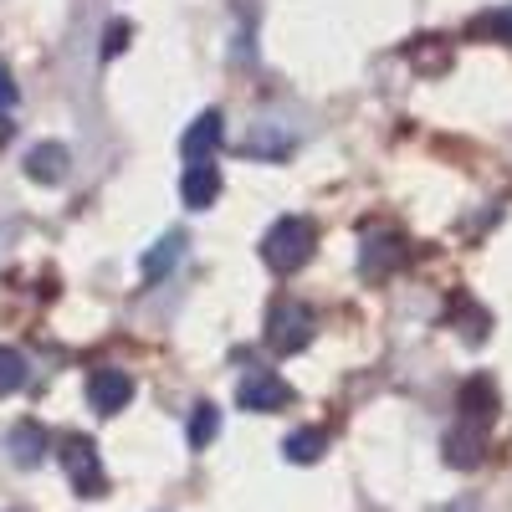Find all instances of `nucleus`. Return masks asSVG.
Masks as SVG:
<instances>
[{
    "instance_id": "obj_1",
    "label": "nucleus",
    "mask_w": 512,
    "mask_h": 512,
    "mask_svg": "<svg viewBox=\"0 0 512 512\" xmlns=\"http://www.w3.org/2000/svg\"><path fill=\"white\" fill-rule=\"evenodd\" d=\"M313 246H318V231H313L308 216H282V221H272L267 236H262V262L287 277V272H297V267H308Z\"/></svg>"
},
{
    "instance_id": "obj_2",
    "label": "nucleus",
    "mask_w": 512,
    "mask_h": 512,
    "mask_svg": "<svg viewBox=\"0 0 512 512\" xmlns=\"http://www.w3.org/2000/svg\"><path fill=\"white\" fill-rule=\"evenodd\" d=\"M308 338H313V313L297 297H277L267 308V344L277 354H297V349H308Z\"/></svg>"
},
{
    "instance_id": "obj_3",
    "label": "nucleus",
    "mask_w": 512,
    "mask_h": 512,
    "mask_svg": "<svg viewBox=\"0 0 512 512\" xmlns=\"http://www.w3.org/2000/svg\"><path fill=\"white\" fill-rule=\"evenodd\" d=\"M236 405L251 410V415H272L282 405H292V384L272 369H251L241 384H236Z\"/></svg>"
},
{
    "instance_id": "obj_4",
    "label": "nucleus",
    "mask_w": 512,
    "mask_h": 512,
    "mask_svg": "<svg viewBox=\"0 0 512 512\" xmlns=\"http://www.w3.org/2000/svg\"><path fill=\"white\" fill-rule=\"evenodd\" d=\"M62 466H67V477L82 497H103L108 477H103V461H98V446L93 441H82V436H67L62 441Z\"/></svg>"
},
{
    "instance_id": "obj_5",
    "label": "nucleus",
    "mask_w": 512,
    "mask_h": 512,
    "mask_svg": "<svg viewBox=\"0 0 512 512\" xmlns=\"http://www.w3.org/2000/svg\"><path fill=\"white\" fill-rule=\"evenodd\" d=\"M221 134H226V118L210 108V113H200V118L185 128L180 154H185L190 164H210V159H216V149H221Z\"/></svg>"
},
{
    "instance_id": "obj_6",
    "label": "nucleus",
    "mask_w": 512,
    "mask_h": 512,
    "mask_svg": "<svg viewBox=\"0 0 512 512\" xmlns=\"http://www.w3.org/2000/svg\"><path fill=\"white\" fill-rule=\"evenodd\" d=\"M88 400H93V410L118 415L128 400H134V379H128L123 369H93V379H88Z\"/></svg>"
},
{
    "instance_id": "obj_7",
    "label": "nucleus",
    "mask_w": 512,
    "mask_h": 512,
    "mask_svg": "<svg viewBox=\"0 0 512 512\" xmlns=\"http://www.w3.org/2000/svg\"><path fill=\"white\" fill-rule=\"evenodd\" d=\"M180 200L190 210H210L221 200V169L216 164H190L185 175H180Z\"/></svg>"
},
{
    "instance_id": "obj_8",
    "label": "nucleus",
    "mask_w": 512,
    "mask_h": 512,
    "mask_svg": "<svg viewBox=\"0 0 512 512\" xmlns=\"http://www.w3.org/2000/svg\"><path fill=\"white\" fill-rule=\"evenodd\" d=\"M405 262V241L400 236H364V251H359V272L364 277H384Z\"/></svg>"
},
{
    "instance_id": "obj_9",
    "label": "nucleus",
    "mask_w": 512,
    "mask_h": 512,
    "mask_svg": "<svg viewBox=\"0 0 512 512\" xmlns=\"http://www.w3.org/2000/svg\"><path fill=\"white\" fill-rule=\"evenodd\" d=\"M456 410H461V425H477V431H487V425H492V410H497V390H492L487 379L461 384Z\"/></svg>"
},
{
    "instance_id": "obj_10",
    "label": "nucleus",
    "mask_w": 512,
    "mask_h": 512,
    "mask_svg": "<svg viewBox=\"0 0 512 512\" xmlns=\"http://www.w3.org/2000/svg\"><path fill=\"white\" fill-rule=\"evenodd\" d=\"M26 175H31L36 185H62V180H67V149H62V144H36V149L26 154Z\"/></svg>"
},
{
    "instance_id": "obj_11",
    "label": "nucleus",
    "mask_w": 512,
    "mask_h": 512,
    "mask_svg": "<svg viewBox=\"0 0 512 512\" xmlns=\"http://www.w3.org/2000/svg\"><path fill=\"white\" fill-rule=\"evenodd\" d=\"M482 451H487V431H477V425H461V431L446 436V461L461 466V472H472L482 461Z\"/></svg>"
},
{
    "instance_id": "obj_12",
    "label": "nucleus",
    "mask_w": 512,
    "mask_h": 512,
    "mask_svg": "<svg viewBox=\"0 0 512 512\" xmlns=\"http://www.w3.org/2000/svg\"><path fill=\"white\" fill-rule=\"evenodd\" d=\"M323 451H328V436L318 431V425H303V431H292V436L282 441V456H287L292 466H313Z\"/></svg>"
},
{
    "instance_id": "obj_13",
    "label": "nucleus",
    "mask_w": 512,
    "mask_h": 512,
    "mask_svg": "<svg viewBox=\"0 0 512 512\" xmlns=\"http://www.w3.org/2000/svg\"><path fill=\"white\" fill-rule=\"evenodd\" d=\"M180 256H185V231H169V236H159V241H154V251L144 256V277H149V282H159L169 267L180 262Z\"/></svg>"
},
{
    "instance_id": "obj_14",
    "label": "nucleus",
    "mask_w": 512,
    "mask_h": 512,
    "mask_svg": "<svg viewBox=\"0 0 512 512\" xmlns=\"http://www.w3.org/2000/svg\"><path fill=\"white\" fill-rule=\"evenodd\" d=\"M11 456H16V466H41V456H47V436H41L36 425H16L11 431Z\"/></svg>"
},
{
    "instance_id": "obj_15",
    "label": "nucleus",
    "mask_w": 512,
    "mask_h": 512,
    "mask_svg": "<svg viewBox=\"0 0 512 512\" xmlns=\"http://www.w3.org/2000/svg\"><path fill=\"white\" fill-rule=\"evenodd\" d=\"M216 436H221V410L216 405H195V415H190V446L205 451Z\"/></svg>"
},
{
    "instance_id": "obj_16",
    "label": "nucleus",
    "mask_w": 512,
    "mask_h": 512,
    "mask_svg": "<svg viewBox=\"0 0 512 512\" xmlns=\"http://www.w3.org/2000/svg\"><path fill=\"white\" fill-rule=\"evenodd\" d=\"M21 384H26V354L0 349V395H16Z\"/></svg>"
},
{
    "instance_id": "obj_17",
    "label": "nucleus",
    "mask_w": 512,
    "mask_h": 512,
    "mask_svg": "<svg viewBox=\"0 0 512 512\" xmlns=\"http://www.w3.org/2000/svg\"><path fill=\"white\" fill-rule=\"evenodd\" d=\"M472 31H477V36H487V41H512V6L477 16V21H472Z\"/></svg>"
},
{
    "instance_id": "obj_18",
    "label": "nucleus",
    "mask_w": 512,
    "mask_h": 512,
    "mask_svg": "<svg viewBox=\"0 0 512 512\" xmlns=\"http://www.w3.org/2000/svg\"><path fill=\"white\" fill-rule=\"evenodd\" d=\"M246 149H251V154H282V149H287V139H282V134H262V128H251Z\"/></svg>"
},
{
    "instance_id": "obj_19",
    "label": "nucleus",
    "mask_w": 512,
    "mask_h": 512,
    "mask_svg": "<svg viewBox=\"0 0 512 512\" xmlns=\"http://www.w3.org/2000/svg\"><path fill=\"white\" fill-rule=\"evenodd\" d=\"M128 36H134V26H128V21H113L108 36H103V57H118V52L128 47Z\"/></svg>"
},
{
    "instance_id": "obj_20",
    "label": "nucleus",
    "mask_w": 512,
    "mask_h": 512,
    "mask_svg": "<svg viewBox=\"0 0 512 512\" xmlns=\"http://www.w3.org/2000/svg\"><path fill=\"white\" fill-rule=\"evenodd\" d=\"M11 108H16V82L0 72V113H11Z\"/></svg>"
},
{
    "instance_id": "obj_21",
    "label": "nucleus",
    "mask_w": 512,
    "mask_h": 512,
    "mask_svg": "<svg viewBox=\"0 0 512 512\" xmlns=\"http://www.w3.org/2000/svg\"><path fill=\"white\" fill-rule=\"evenodd\" d=\"M441 512H477V502L466 497V502H451V507H441Z\"/></svg>"
}]
</instances>
